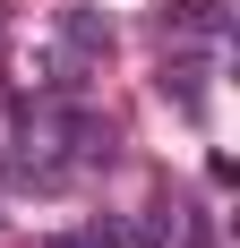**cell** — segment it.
Wrapping results in <instances>:
<instances>
[{
	"mask_svg": "<svg viewBox=\"0 0 240 248\" xmlns=\"http://www.w3.org/2000/svg\"><path fill=\"white\" fill-rule=\"evenodd\" d=\"M163 26H171V34H197V43H223V26H232V17H223V0H171Z\"/></svg>",
	"mask_w": 240,
	"mask_h": 248,
	"instance_id": "obj_1",
	"label": "cell"
},
{
	"mask_svg": "<svg viewBox=\"0 0 240 248\" xmlns=\"http://www.w3.org/2000/svg\"><path fill=\"white\" fill-rule=\"evenodd\" d=\"M60 34H69L77 51H112V26H103L95 9H69V17H60Z\"/></svg>",
	"mask_w": 240,
	"mask_h": 248,
	"instance_id": "obj_2",
	"label": "cell"
}]
</instances>
